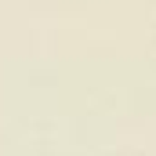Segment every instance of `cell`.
Wrapping results in <instances>:
<instances>
[]
</instances>
